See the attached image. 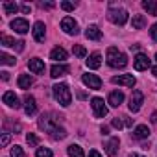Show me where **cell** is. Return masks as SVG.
I'll list each match as a JSON object with an SVG mask.
<instances>
[{
    "label": "cell",
    "mask_w": 157,
    "mask_h": 157,
    "mask_svg": "<svg viewBox=\"0 0 157 157\" xmlns=\"http://www.w3.org/2000/svg\"><path fill=\"white\" fill-rule=\"evenodd\" d=\"M39 128L44 129V131H46L52 139H56V140H61V139L67 137V131H65L63 128H59V124H57L54 118H50L48 115H43V117L39 118Z\"/></svg>",
    "instance_id": "1"
},
{
    "label": "cell",
    "mask_w": 157,
    "mask_h": 157,
    "mask_svg": "<svg viewBox=\"0 0 157 157\" xmlns=\"http://www.w3.org/2000/svg\"><path fill=\"white\" fill-rule=\"evenodd\" d=\"M107 65L113 68H124L128 65V56L124 52H118V48L109 46L107 48Z\"/></svg>",
    "instance_id": "2"
},
{
    "label": "cell",
    "mask_w": 157,
    "mask_h": 157,
    "mask_svg": "<svg viewBox=\"0 0 157 157\" xmlns=\"http://www.w3.org/2000/svg\"><path fill=\"white\" fill-rule=\"evenodd\" d=\"M52 93H54V98H56L63 107L70 105V102H72V94H70L68 85H65V83H57V85L52 87Z\"/></svg>",
    "instance_id": "3"
},
{
    "label": "cell",
    "mask_w": 157,
    "mask_h": 157,
    "mask_svg": "<svg viewBox=\"0 0 157 157\" xmlns=\"http://www.w3.org/2000/svg\"><path fill=\"white\" fill-rule=\"evenodd\" d=\"M107 19L113 22V24H118V26H124L128 22V11L122 10V8H111L107 11Z\"/></svg>",
    "instance_id": "4"
},
{
    "label": "cell",
    "mask_w": 157,
    "mask_h": 157,
    "mask_svg": "<svg viewBox=\"0 0 157 157\" xmlns=\"http://www.w3.org/2000/svg\"><path fill=\"white\" fill-rule=\"evenodd\" d=\"M91 107H93V113H94L96 118H104V117L107 115V107H105L104 100L98 98V96H94V98L91 100Z\"/></svg>",
    "instance_id": "5"
},
{
    "label": "cell",
    "mask_w": 157,
    "mask_h": 157,
    "mask_svg": "<svg viewBox=\"0 0 157 157\" xmlns=\"http://www.w3.org/2000/svg\"><path fill=\"white\" fill-rule=\"evenodd\" d=\"M61 30L65 32V33H68V35H78V22L72 19V17H65L63 21H61Z\"/></svg>",
    "instance_id": "6"
},
{
    "label": "cell",
    "mask_w": 157,
    "mask_h": 157,
    "mask_svg": "<svg viewBox=\"0 0 157 157\" xmlns=\"http://www.w3.org/2000/svg\"><path fill=\"white\" fill-rule=\"evenodd\" d=\"M111 82H113L115 85H124V87H133V85L137 83V80H135L133 74H120V76H115Z\"/></svg>",
    "instance_id": "7"
},
{
    "label": "cell",
    "mask_w": 157,
    "mask_h": 157,
    "mask_svg": "<svg viewBox=\"0 0 157 157\" xmlns=\"http://www.w3.org/2000/svg\"><path fill=\"white\" fill-rule=\"evenodd\" d=\"M82 82H83L89 89H93V91H98V89L102 87V80H100L96 74H83V76H82Z\"/></svg>",
    "instance_id": "8"
},
{
    "label": "cell",
    "mask_w": 157,
    "mask_h": 157,
    "mask_svg": "<svg viewBox=\"0 0 157 157\" xmlns=\"http://www.w3.org/2000/svg\"><path fill=\"white\" fill-rule=\"evenodd\" d=\"M142 102H144V94H142L139 89H137V91H133V94H131V98H129V111L137 113V111L140 109Z\"/></svg>",
    "instance_id": "9"
},
{
    "label": "cell",
    "mask_w": 157,
    "mask_h": 157,
    "mask_svg": "<svg viewBox=\"0 0 157 157\" xmlns=\"http://www.w3.org/2000/svg\"><path fill=\"white\" fill-rule=\"evenodd\" d=\"M11 28H13L17 33L24 35V33H28L30 24H28V21H26V19H15V21H11Z\"/></svg>",
    "instance_id": "10"
},
{
    "label": "cell",
    "mask_w": 157,
    "mask_h": 157,
    "mask_svg": "<svg viewBox=\"0 0 157 157\" xmlns=\"http://www.w3.org/2000/svg\"><path fill=\"white\" fill-rule=\"evenodd\" d=\"M118 146H120V140H118V137H111L104 148H105V153H107L109 157H115V155L118 153Z\"/></svg>",
    "instance_id": "11"
},
{
    "label": "cell",
    "mask_w": 157,
    "mask_h": 157,
    "mask_svg": "<svg viewBox=\"0 0 157 157\" xmlns=\"http://www.w3.org/2000/svg\"><path fill=\"white\" fill-rule=\"evenodd\" d=\"M133 67H135V70H146V68L150 67V59H148V56H144V54H137L135 59H133Z\"/></svg>",
    "instance_id": "12"
},
{
    "label": "cell",
    "mask_w": 157,
    "mask_h": 157,
    "mask_svg": "<svg viewBox=\"0 0 157 157\" xmlns=\"http://www.w3.org/2000/svg\"><path fill=\"white\" fill-rule=\"evenodd\" d=\"M85 37L91 39V41H100V39H102V32H100L98 26L91 24V26H87V30H85Z\"/></svg>",
    "instance_id": "13"
},
{
    "label": "cell",
    "mask_w": 157,
    "mask_h": 157,
    "mask_svg": "<svg viewBox=\"0 0 157 157\" xmlns=\"http://www.w3.org/2000/svg\"><path fill=\"white\" fill-rule=\"evenodd\" d=\"M28 67H30V70H32L33 74H43V72H44V63H43L39 57L30 59V61H28Z\"/></svg>",
    "instance_id": "14"
},
{
    "label": "cell",
    "mask_w": 157,
    "mask_h": 157,
    "mask_svg": "<svg viewBox=\"0 0 157 157\" xmlns=\"http://www.w3.org/2000/svg\"><path fill=\"white\" fill-rule=\"evenodd\" d=\"M2 100H4V104H6V105H10V107H15V109L21 105V104H19V98H17V94H15L13 91H8V93H4Z\"/></svg>",
    "instance_id": "15"
},
{
    "label": "cell",
    "mask_w": 157,
    "mask_h": 157,
    "mask_svg": "<svg viewBox=\"0 0 157 157\" xmlns=\"http://www.w3.org/2000/svg\"><path fill=\"white\" fill-rule=\"evenodd\" d=\"M44 35H46L44 24H43V22H35V24H33V39H35L37 43H43V41H44Z\"/></svg>",
    "instance_id": "16"
},
{
    "label": "cell",
    "mask_w": 157,
    "mask_h": 157,
    "mask_svg": "<svg viewBox=\"0 0 157 157\" xmlns=\"http://www.w3.org/2000/svg\"><path fill=\"white\" fill-rule=\"evenodd\" d=\"M107 102H109L111 107H118V105L124 102V93H122V91H113V93L109 94V100H107Z\"/></svg>",
    "instance_id": "17"
},
{
    "label": "cell",
    "mask_w": 157,
    "mask_h": 157,
    "mask_svg": "<svg viewBox=\"0 0 157 157\" xmlns=\"http://www.w3.org/2000/svg\"><path fill=\"white\" fill-rule=\"evenodd\" d=\"M68 57V54H67V50L65 48H59V46H56L52 52H50V59H54V61H65Z\"/></svg>",
    "instance_id": "18"
},
{
    "label": "cell",
    "mask_w": 157,
    "mask_h": 157,
    "mask_svg": "<svg viewBox=\"0 0 157 157\" xmlns=\"http://www.w3.org/2000/svg\"><path fill=\"white\" fill-rule=\"evenodd\" d=\"M100 65H102V56L98 52H93L87 59V67L89 68H100Z\"/></svg>",
    "instance_id": "19"
},
{
    "label": "cell",
    "mask_w": 157,
    "mask_h": 157,
    "mask_svg": "<svg viewBox=\"0 0 157 157\" xmlns=\"http://www.w3.org/2000/svg\"><path fill=\"white\" fill-rule=\"evenodd\" d=\"M65 74H68V67H67V65H54V67L50 68V76H52V78H61V76H65Z\"/></svg>",
    "instance_id": "20"
},
{
    "label": "cell",
    "mask_w": 157,
    "mask_h": 157,
    "mask_svg": "<svg viewBox=\"0 0 157 157\" xmlns=\"http://www.w3.org/2000/svg\"><path fill=\"white\" fill-rule=\"evenodd\" d=\"M24 104H26V105H24L26 115H33V113L37 111V104H35V98H33V96H30V94H28V96L24 98Z\"/></svg>",
    "instance_id": "21"
},
{
    "label": "cell",
    "mask_w": 157,
    "mask_h": 157,
    "mask_svg": "<svg viewBox=\"0 0 157 157\" xmlns=\"http://www.w3.org/2000/svg\"><path fill=\"white\" fill-rule=\"evenodd\" d=\"M148 135H150V128L144 126V124L137 126L135 131H133V137H135V139H148Z\"/></svg>",
    "instance_id": "22"
},
{
    "label": "cell",
    "mask_w": 157,
    "mask_h": 157,
    "mask_svg": "<svg viewBox=\"0 0 157 157\" xmlns=\"http://www.w3.org/2000/svg\"><path fill=\"white\" fill-rule=\"evenodd\" d=\"M142 8L148 11V15L157 17V2H155V0H144V2H142Z\"/></svg>",
    "instance_id": "23"
},
{
    "label": "cell",
    "mask_w": 157,
    "mask_h": 157,
    "mask_svg": "<svg viewBox=\"0 0 157 157\" xmlns=\"http://www.w3.org/2000/svg\"><path fill=\"white\" fill-rule=\"evenodd\" d=\"M32 85H33V80H32L28 74H21V76H19V87H21V89L26 91V89H30Z\"/></svg>",
    "instance_id": "24"
},
{
    "label": "cell",
    "mask_w": 157,
    "mask_h": 157,
    "mask_svg": "<svg viewBox=\"0 0 157 157\" xmlns=\"http://www.w3.org/2000/svg\"><path fill=\"white\" fill-rule=\"evenodd\" d=\"M67 151H68V157H85L82 146H78V144H70L67 148Z\"/></svg>",
    "instance_id": "25"
},
{
    "label": "cell",
    "mask_w": 157,
    "mask_h": 157,
    "mask_svg": "<svg viewBox=\"0 0 157 157\" xmlns=\"http://www.w3.org/2000/svg\"><path fill=\"white\" fill-rule=\"evenodd\" d=\"M131 26H133L135 30H142V28L146 26V17H144V15H133Z\"/></svg>",
    "instance_id": "26"
},
{
    "label": "cell",
    "mask_w": 157,
    "mask_h": 157,
    "mask_svg": "<svg viewBox=\"0 0 157 157\" xmlns=\"http://www.w3.org/2000/svg\"><path fill=\"white\" fill-rule=\"evenodd\" d=\"M15 57L13 56H8L6 52H0V63H2V65H15Z\"/></svg>",
    "instance_id": "27"
},
{
    "label": "cell",
    "mask_w": 157,
    "mask_h": 157,
    "mask_svg": "<svg viewBox=\"0 0 157 157\" xmlns=\"http://www.w3.org/2000/svg\"><path fill=\"white\" fill-rule=\"evenodd\" d=\"M4 11H6L8 15H13V13L19 11V6H17L15 2H4Z\"/></svg>",
    "instance_id": "28"
},
{
    "label": "cell",
    "mask_w": 157,
    "mask_h": 157,
    "mask_svg": "<svg viewBox=\"0 0 157 157\" xmlns=\"http://www.w3.org/2000/svg\"><path fill=\"white\" fill-rule=\"evenodd\" d=\"M72 50H74V56H76V57H80V59L87 56V50H85L82 44H74V48H72Z\"/></svg>",
    "instance_id": "29"
},
{
    "label": "cell",
    "mask_w": 157,
    "mask_h": 157,
    "mask_svg": "<svg viewBox=\"0 0 157 157\" xmlns=\"http://www.w3.org/2000/svg\"><path fill=\"white\" fill-rule=\"evenodd\" d=\"M37 157H52L54 153H52V150L50 148H37V153H35Z\"/></svg>",
    "instance_id": "30"
},
{
    "label": "cell",
    "mask_w": 157,
    "mask_h": 157,
    "mask_svg": "<svg viewBox=\"0 0 157 157\" xmlns=\"http://www.w3.org/2000/svg\"><path fill=\"white\" fill-rule=\"evenodd\" d=\"M0 41H2L4 46H13V48H15V44H19V43H15V39H11L8 35H2V37H0Z\"/></svg>",
    "instance_id": "31"
},
{
    "label": "cell",
    "mask_w": 157,
    "mask_h": 157,
    "mask_svg": "<svg viewBox=\"0 0 157 157\" xmlns=\"http://www.w3.org/2000/svg\"><path fill=\"white\" fill-rule=\"evenodd\" d=\"M11 157H26V153L22 151V148H21V146H17V144H15V146L11 148Z\"/></svg>",
    "instance_id": "32"
},
{
    "label": "cell",
    "mask_w": 157,
    "mask_h": 157,
    "mask_svg": "<svg viewBox=\"0 0 157 157\" xmlns=\"http://www.w3.org/2000/svg\"><path fill=\"white\" fill-rule=\"evenodd\" d=\"M26 142H28L30 146H37V144H39V139H37V135L28 133V135H26Z\"/></svg>",
    "instance_id": "33"
},
{
    "label": "cell",
    "mask_w": 157,
    "mask_h": 157,
    "mask_svg": "<svg viewBox=\"0 0 157 157\" xmlns=\"http://www.w3.org/2000/svg\"><path fill=\"white\" fill-rule=\"evenodd\" d=\"M111 126H113V128H117V129H122V126H124V122H122V120H120V118L117 117V118H113V122H111Z\"/></svg>",
    "instance_id": "34"
},
{
    "label": "cell",
    "mask_w": 157,
    "mask_h": 157,
    "mask_svg": "<svg viewBox=\"0 0 157 157\" xmlns=\"http://www.w3.org/2000/svg\"><path fill=\"white\" fill-rule=\"evenodd\" d=\"M61 8H63L65 11H72V10H74V4H70V2H61Z\"/></svg>",
    "instance_id": "35"
},
{
    "label": "cell",
    "mask_w": 157,
    "mask_h": 157,
    "mask_svg": "<svg viewBox=\"0 0 157 157\" xmlns=\"http://www.w3.org/2000/svg\"><path fill=\"white\" fill-rule=\"evenodd\" d=\"M150 35H151V39H153V41H157V22L151 26V30H150Z\"/></svg>",
    "instance_id": "36"
},
{
    "label": "cell",
    "mask_w": 157,
    "mask_h": 157,
    "mask_svg": "<svg viewBox=\"0 0 157 157\" xmlns=\"http://www.w3.org/2000/svg\"><path fill=\"white\" fill-rule=\"evenodd\" d=\"M8 142H10V133H4L2 140H0V146H8Z\"/></svg>",
    "instance_id": "37"
},
{
    "label": "cell",
    "mask_w": 157,
    "mask_h": 157,
    "mask_svg": "<svg viewBox=\"0 0 157 157\" xmlns=\"http://www.w3.org/2000/svg\"><path fill=\"white\" fill-rule=\"evenodd\" d=\"M43 8H46V10H52V8H54V2H43Z\"/></svg>",
    "instance_id": "38"
},
{
    "label": "cell",
    "mask_w": 157,
    "mask_h": 157,
    "mask_svg": "<svg viewBox=\"0 0 157 157\" xmlns=\"http://www.w3.org/2000/svg\"><path fill=\"white\" fill-rule=\"evenodd\" d=\"M89 157H102V155H100L96 150H91V151H89Z\"/></svg>",
    "instance_id": "39"
},
{
    "label": "cell",
    "mask_w": 157,
    "mask_h": 157,
    "mask_svg": "<svg viewBox=\"0 0 157 157\" xmlns=\"http://www.w3.org/2000/svg\"><path fill=\"white\" fill-rule=\"evenodd\" d=\"M0 74H2V80H4V82H8V80H10V72H6V70H4V72H0Z\"/></svg>",
    "instance_id": "40"
},
{
    "label": "cell",
    "mask_w": 157,
    "mask_h": 157,
    "mask_svg": "<svg viewBox=\"0 0 157 157\" xmlns=\"http://www.w3.org/2000/svg\"><path fill=\"white\" fill-rule=\"evenodd\" d=\"M100 131H102L104 135H109V128H107V126H102V128H100Z\"/></svg>",
    "instance_id": "41"
},
{
    "label": "cell",
    "mask_w": 157,
    "mask_h": 157,
    "mask_svg": "<svg viewBox=\"0 0 157 157\" xmlns=\"http://www.w3.org/2000/svg\"><path fill=\"white\" fill-rule=\"evenodd\" d=\"M122 118H124V124L129 128V126H131V118H128V117H122Z\"/></svg>",
    "instance_id": "42"
},
{
    "label": "cell",
    "mask_w": 157,
    "mask_h": 157,
    "mask_svg": "<svg viewBox=\"0 0 157 157\" xmlns=\"http://www.w3.org/2000/svg\"><path fill=\"white\" fill-rule=\"evenodd\" d=\"M30 10H32V8H30L28 4H24V6H22V11H24V13H30Z\"/></svg>",
    "instance_id": "43"
},
{
    "label": "cell",
    "mask_w": 157,
    "mask_h": 157,
    "mask_svg": "<svg viewBox=\"0 0 157 157\" xmlns=\"http://www.w3.org/2000/svg\"><path fill=\"white\" fill-rule=\"evenodd\" d=\"M151 122H153V124H157V113H153V115H151Z\"/></svg>",
    "instance_id": "44"
},
{
    "label": "cell",
    "mask_w": 157,
    "mask_h": 157,
    "mask_svg": "<svg viewBox=\"0 0 157 157\" xmlns=\"http://www.w3.org/2000/svg\"><path fill=\"white\" fill-rule=\"evenodd\" d=\"M151 72H153V76H157V67H153V68H151Z\"/></svg>",
    "instance_id": "45"
},
{
    "label": "cell",
    "mask_w": 157,
    "mask_h": 157,
    "mask_svg": "<svg viewBox=\"0 0 157 157\" xmlns=\"http://www.w3.org/2000/svg\"><path fill=\"white\" fill-rule=\"evenodd\" d=\"M129 157H144V155H139V153H131Z\"/></svg>",
    "instance_id": "46"
},
{
    "label": "cell",
    "mask_w": 157,
    "mask_h": 157,
    "mask_svg": "<svg viewBox=\"0 0 157 157\" xmlns=\"http://www.w3.org/2000/svg\"><path fill=\"white\" fill-rule=\"evenodd\" d=\"M155 59H157V54H155Z\"/></svg>",
    "instance_id": "47"
}]
</instances>
